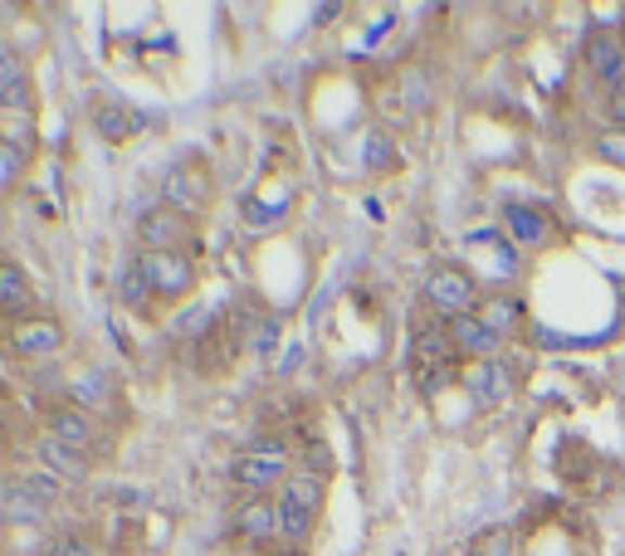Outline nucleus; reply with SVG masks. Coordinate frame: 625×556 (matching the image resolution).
I'll list each match as a JSON object with an SVG mask.
<instances>
[{
  "instance_id": "nucleus-1",
  "label": "nucleus",
  "mask_w": 625,
  "mask_h": 556,
  "mask_svg": "<svg viewBox=\"0 0 625 556\" xmlns=\"http://www.w3.org/2000/svg\"><path fill=\"white\" fill-rule=\"evenodd\" d=\"M289 439H279V435H269V439H259V444H250L244 454H234V464H230V478L244 488L250 497H259L264 488H273L283 474H289Z\"/></svg>"
},
{
  "instance_id": "nucleus-2",
  "label": "nucleus",
  "mask_w": 625,
  "mask_h": 556,
  "mask_svg": "<svg viewBox=\"0 0 625 556\" xmlns=\"http://www.w3.org/2000/svg\"><path fill=\"white\" fill-rule=\"evenodd\" d=\"M318 507H322V478L318 474H293L283 478V497H279V532L289 542H303L318 522Z\"/></svg>"
},
{
  "instance_id": "nucleus-3",
  "label": "nucleus",
  "mask_w": 625,
  "mask_h": 556,
  "mask_svg": "<svg viewBox=\"0 0 625 556\" xmlns=\"http://www.w3.org/2000/svg\"><path fill=\"white\" fill-rule=\"evenodd\" d=\"M425 298H430V308L445 312L449 322H455V318H469V312L479 308L474 279H469L464 269H455V263H445V269L430 273V279H425Z\"/></svg>"
},
{
  "instance_id": "nucleus-4",
  "label": "nucleus",
  "mask_w": 625,
  "mask_h": 556,
  "mask_svg": "<svg viewBox=\"0 0 625 556\" xmlns=\"http://www.w3.org/2000/svg\"><path fill=\"white\" fill-rule=\"evenodd\" d=\"M142 273H146V283H152V293H162V298H181L186 288L195 283V269H191V259L186 254H142Z\"/></svg>"
},
{
  "instance_id": "nucleus-5",
  "label": "nucleus",
  "mask_w": 625,
  "mask_h": 556,
  "mask_svg": "<svg viewBox=\"0 0 625 556\" xmlns=\"http://www.w3.org/2000/svg\"><path fill=\"white\" fill-rule=\"evenodd\" d=\"M181 240H186V215L171 210V205H156V210H146L142 220H137L142 254H171Z\"/></svg>"
},
{
  "instance_id": "nucleus-6",
  "label": "nucleus",
  "mask_w": 625,
  "mask_h": 556,
  "mask_svg": "<svg viewBox=\"0 0 625 556\" xmlns=\"http://www.w3.org/2000/svg\"><path fill=\"white\" fill-rule=\"evenodd\" d=\"M586 64H591V74L601 78L611 93H625V49H621L615 35L596 29V35L586 39Z\"/></svg>"
},
{
  "instance_id": "nucleus-7",
  "label": "nucleus",
  "mask_w": 625,
  "mask_h": 556,
  "mask_svg": "<svg viewBox=\"0 0 625 556\" xmlns=\"http://www.w3.org/2000/svg\"><path fill=\"white\" fill-rule=\"evenodd\" d=\"M449 357H455V337L439 332V327L416 332V341H410V361H416L420 376H439V371H449Z\"/></svg>"
},
{
  "instance_id": "nucleus-8",
  "label": "nucleus",
  "mask_w": 625,
  "mask_h": 556,
  "mask_svg": "<svg viewBox=\"0 0 625 556\" xmlns=\"http://www.w3.org/2000/svg\"><path fill=\"white\" fill-rule=\"evenodd\" d=\"M449 337H455V351H469V357L488 361L498 351V332L488 327L479 312H469V318H455L449 322Z\"/></svg>"
},
{
  "instance_id": "nucleus-9",
  "label": "nucleus",
  "mask_w": 625,
  "mask_h": 556,
  "mask_svg": "<svg viewBox=\"0 0 625 556\" xmlns=\"http://www.w3.org/2000/svg\"><path fill=\"white\" fill-rule=\"evenodd\" d=\"M166 201H171V210H201L205 201H211V181H205L201 166H181V171H171V185H166Z\"/></svg>"
},
{
  "instance_id": "nucleus-10",
  "label": "nucleus",
  "mask_w": 625,
  "mask_h": 556,
  "mask_svg": "<svg viewBox=\"0 0 625 556\" xmlns=\"http://www.w3.org/2000/svg\"><path fill=\"white\" fill-rule=\"evenodd\" d=\"M59 347H64L59 322H25V327H15V351H20V357H54Z\"/></svg>"
},
{
  "instance_id": "nucleus-11",
  "label": "nucleus",
  "mask_w": 625,
  "mask_h": 556,
  "mask_svg": "<svg viewBox=\"0 0 625 556\" xmlns=\"http://www.w3.org/2000/svg\"><path fill=\"white\" fill-rule=\"evenodd\" d=\"M49 435H54L59 444H68V449H88V444H93V425H88V415L78 405L54 410V415H49Z\"/></svg>"
},
{
  "instance_id": "nucleus-12",
  "label": "nucleus",
  "mask_w": 625,
  "mask_h": 556,
  "mask_svg": "<svg viewBox=\"0 0 625 556\" xmlns=\"http://www.w3.org/2000/svg\"><path fill=\"white\" fill-rule=\"evenodd\" d=\"M234 532H244V536L279 532V507L264 503V497H244V503L234 507Z\"/></svg>"
},
{
  "instance_id": "nucleus-13",
  "label": "nucleus",
  "mask_w": 625,
  "mask_h": 556,
  "mask_svg": "<svg viewBox=\"0 0 625 556\" xmlns=\"http://www.w3.org/2000/svg\"><path fill=\"white\" fill-rule=\"evenodd\" d=\"M0 517H5V522H39V517H44V503L15 478V483L0 488Z\"/></svg>"
},
{
  "instance_id": "nucleus-14",
  "label": "nucleus",
  "mask_w": 625,
  "mask_h": 556,
  "mask_svg": "<svg viewBox=\"0 0 625 556\" xmlns=\"http://www.w3.org/2000/svg\"><path fill=\"white\" fill-rule=\"evenodd\" d=\"M93 127H98V137H103V142H127V137H132V127H137V117L127 113L123 103L103 98V103H93Z\"/></svg>"
},
{
  "instance_id": "nucleus-15",
  "label": "nucleus",
  "mask_w": 625,
  "mask_h": 556,
  "mask_svg": "<svg viewBox=\"0 0 625 556\" xmlns=\"http://www.w3.org/2000/svg\"><path fill=\"white\" fill-rule=\"evenodd\" d=\"M508 234L533 249V244L547 240V215L537 210V205H508Z\"/></svg>"
},
{
  "instance_id": "nucleus-16",
  "label": "nucleus",
  "mask_w": 625,
  "mask_h": 556,
  "mask_svg": "<svg viewBox=\"0 0 625 556\" xmlns=\"http://www.w3.org/2000/svg\"><path fill=\"white\" fill-rule=\"evenodd\" d=\"M503 376H508V371L498 366L494 357H488V361H479V366L469 371L464 386L474 390V400H503V396H508V380H503Z\"/></svg>"
},
{
  "instance_id": "nucleus-17",
  "label": "nucleus",
  "mask_w": 625,
  "mask_h": 556,
  "mask_svg": "<svg viewBox=\"0 0 625 556\" xmlns=\"http://www.w3.org/2000/svg\"><path fill=\"white\" fill-rule=\"evenodd\" d=\"M39 458H44V464L54 468L59 478H84V474H88V464H84V458H78V449L59 444L54 435H44V439H39Z\"/></svg>"
},
{
  "instance_id": "nucleus-18",
  "label": "nucleus",
  "mask_w": 625,
  "mask_h": 556,
  "mask_svg": "<svg viewBox=\"0 0 625 556\" xmlns=\"http://www.w3.org/2000/svg\"><path fill=\"white\" fill-rule=\"evenodd\" d=\"M25 103H29L25 68H20L10 54H0V107H25Z\"/></svg>"
},
{
  "instance_id": "nucleus-19",
  "label": "nucleus",
  "mask_w": 625,
  "mask_h": 556,
  "mask_svg": "<svg viewBox=\"0 0 625 556\" xmlns=\"http://www.w3.org/2000/svg\"><path fill=\"white\" fill-rule=\"evenodd\" d=\"M0 302H5V308H25L29 302V279L15 263H0Z\"/></svg>"
},
{
  "instance_id": "nucleus-20",
  "label": "nucleus",
  "mask_w": 625,
  "mask_h": 556,
  "mask_svg": "<svg viewBox=\"0 0 625 556\" xmlns=\"http://www.w3.org/2000/svg\"><path fill=\"white\" fill-rule=\"evenodd\" d=\"M469 556H518L513 532H508V527H494V532H484L474 546H469Z\"/></svg>"
},
{
  "instance_id": "nucleus-21",
  "label": "nucleus",
  "mask_w": 625,
  "mask_h": 556,
  "mask_svg": "<svg viewBox=\"0 0 625 556\" xmlns=\"http://www.w3.org/2000/svg\"><path fill=\"white\" fill-rule=\"evenodd\" d=\"M68 390H74L84 405H98V400H107V380L93 376V371H78V376L68 380Z\"/></svg>"
},
{
  "instance_id": "nucleus-22",
  "label": "nucleus",
  "mask_w": 625,
  "mask_h": 556,
  "mask_svg": "<svg viewBox=\"0 0 625 556\" xmlns=\"http://www.w3.org/2000/svg\"><path fill=\"white\" fill-rule=\"evenodd\" d=\"M479 318H484L488 327H494L498 337H503V327H508V322L518 318V308H513V302H503V298H488V302H484V312H479Z\"/></svg>"
},
{
  "instance_id": "nucleus-23",
  "label": "nucleus",
  "mask_w": 625,
  "mask_h": 556,
  "mask_svg": "<svg viewBox=\"0 0 625 556\" xmlns=\"http://www.w3.org/2000/svg\"><path fill=\"white\" fill-rule=\"evenodd\" d=\"M146 293H152V283H146L142 263H127V273H123V298H127V302H142Z\"/></svg>"
},
{
  "instance_id": "nucleus-24",
  "label": "nucleus",
  "mask_w": 625,
  "mask_h": 556,
  "mask_svg": "<svg viewBox=\"0 0 625 556\" xmlns=\"http://www.w3.org/2000/svg\"><path fill=\"white\" fill-rule=\"evenodd\" d=\"M20 483H25L29 488V493H35L39 497V503H54V497H59V478H49V474H25V478H20Z\"/></svg>"
},
{
  "instance_id": "nucleus-25",
  "label": "nucleus",
  "mask_w": 625,
  "mask_h": 556,
  "mask_svg": "<svg viewBox=\"0 0 625 556\" xmlns=\"http://www.w3.org/2000/svg\"><path fill=\"white\" fill-rule=\"evenodd\" d=\"M49 556H93V542H84V536H59V542L49 546Z\"/></svg>"
},
{
  "instance_id": "nucleus-26",
  "label": "nucleus",
  "mask_w": 625,
  "mask_h": 556,
  "mask_svg": "<svg viewBox=\"0 0 625 556\" xmlns=\"http://www.w3.org/2000/svg\"><path fill=\"white\" fill-rule=\"evenodd\" d=\"M601 156H605V161H615V166H625V132H621V127L601 137Z\"/></svg>"
},
{
  "instance_id": "nucleus-27",
  "label": "nucleus",
  "mask_w": 625,
  "mask_h": 556,
  "mask_svg": "<svg viewBox=\"0 0 625 556\" xmlns=\"http://www.w3.org/2000/svg\"><path fill=\"white\" fill-rule=\"evenodd\" d=\"M406 93H410V103L420 107V98H425V74H420V68H410V74H406Z\"/></svg>"
},
{
  "instance_id": "nucleus-28",
  "label": "nucleus",
  "mask_w": 625,
  "mask_h": 556,
  "mask_svg": "<svg viewBox=\"0 0 625 556\" xmlns=\"http://www.w3.org/2000/svg\"><path fill=\"white\" fill-rule=\"evenodd\" d=\"M15 166H20V156L10 152V146H0V191H5V181L15 176Z\"/></svg>"
},
{
  "instance_id": "nucleus-29",
  "label": "nucleus",
  "mask_w": 625,
  "mask_h": 556,
  "mask_svg": "<svg viewBox=\"0 0 625 556\" xmlns=\"http://www.w3.org/2000/svg\"><path fill=\"white\" fill-rule=\"evenodd\" d=\"M611 122L625 132V93H615V98H611Z\"/></svg>"
}]
</instances>
